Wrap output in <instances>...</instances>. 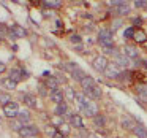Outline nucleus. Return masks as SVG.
Here are the masks:
<instances>
[{"mask_svg":"<svg viewBox=\"0 0 147 138\" xmlns=\"http://www.w3.org/2000/svg\"><path fill=\"white\" fill-rule=\"evenodd\" d=\"M98 43L101 48L105 46H114V37L111 29H101L98 32Z\"/></svg>","mask_w":147,"mask_h":138,"instance_id":"f257e3e1","label":"nucleus"},{"mask_svg":"<svg viewBox=\"0 0 147 138\" xmlns=\"http://www.w3.org/2000/svg\"><path fill=\"white\" fill-rule=\"evenodd\" d=\"M109 64H111V62L108 61V57H106L105 54H98V56H95V59L92 61V67H93V70H96L98 73H105Z\"/></svg>","mask_w":147,"mask_h":138,"instance_id":"f03ea898","label":"nucleus"},{"mask_svg":"<svg viewBox=\"0 0 147 138\" xmlns=\"http://www.w3.org/2000/svg\"><path fill=\"white\" fill-rule=\"evenodd\" d=\"M81 111L84 113L86 116H89V118H95L96 114H98V106H96V103L93 102V100H90V99H86V102H84V105L81 106Z\"/></svg>","mask_w":147,"mask_h":138,"instance_id":"7ed1b4c3","label":"nucleus"},{"mask_svg":"<svg viewBox=\"0 0 147 138\" xmlns=\"http://www.w3.org/2000/svg\"><path fill=\"white\" fill-rule=\"evenodd\" d=\"M3 114L7 116L8 119H16L18 114H19V103L11 102L8 105L3 106Z\"/></svg>","mask_w":147,"mask_h":138,"instance_id":"20e7f679","label":"nucleus"},{"mask_svg":"<svg viewBox=\"0 0 147 138\" xmlns=\"http://www.w3.org/2000/svg\"><path fill=\"white\" fill-rule=\"evenodd\" d=\"M19 135L21 138H30V137H38L40 135V128L36 127V125H33V124H29V125H24V128L19 132Z\"/></svg>","mask_w":147,"mask_h":138,"instance_id":"39448f33","label":"nucleus"},{"mask_svg":"<svg viewBox=\"0 0 147 138\" xmlns=\"http://www.w3.org/2000/svg\"><path fill=\"white\" fill-rule=\"evenodd\" d=\"M106 78L108 80H119V75H120V70H119V65H115L114 62H111V64L108 65V68H106L105 73Z\"/></svg>","mask_w":147,"mask_h":138,"instance_id":"423d86ee","label":"nucleus"},{"mask_svg":"<svg viewBox=\"0 0 147 138\" xmlns=\"http://www.w3.org/2000/svg\"><path fill=\"white\" fill-rule=\"evenodd\" d=\"M49 100L55 105H60V103L65 102V95H63V90L60 89H54V90H49Z\"/></svg>","mask_w":147,"mask_h":138,"instance_id":"0eeeda50","label":"nucleus"},{"mask_svg":"<svg viewBox=\"0 0 147 138\" xmlns=\"http://www.w3.org/2000/svg\"><path fill=\"white\" fill-rule=\"evenodd\" d=\"M10 35L13 37V38H26L27 30L24 29L22 26H19V24H14V26L10 27Z\"/></svg>","mask_w":147,"mask_h":138,"instance_id":"6e6552de","label":"nucleus"},{"mask_svg":"<svg viewBox=\"0 0 147 138\" xmlns=\"http://www.w3.org/2000/svg\"><path fill=\"white\" fill-rule=\"evenodd\" d=\"M68 119H70V125L74 128H79V130H84V121H82V116L79 114H71L68 113Z\"/></svg>","mask_w":147,"mask_h":138,"instance_id":"1a4fd4ad","label":"nucleus"},{"mask_svg":"<svg viewBox=\"0 0 147 138\" xmlns=\"http://www.w3.org/2000/svg\"><path fill=\"white\" fill-rule=\"evenodd\" d=\"M84 95L87 97V99H90V100H98V99H101V95H103V92H101V89H100L98 86H93V87H90V89H87V90H84Z\"/></svg>","mask_w":147,"mask_h":138,"instance_id":"9d476101","label":"nucleus"},{"mask_svg":"<svg viewBox=\"0 0 147 138\" xmlns=\"http://www.w3.org/2000/svg\"><path fill=\"white\" fill-rule=\"evenodd\" d=\"M130 11H131V7L127 3V2H123V3H120V5H117V7L114 8V13H115V16H127V14H130Z\"/></svg>","mask_w":147,"mask_h":138,"instance_id":"9b49d317","label":"nucleus"},{"mask_svg":"<svg viewBox=\"0 0 147 138\" xmlns=\"http://www.w3.org/2000/svg\"><path fill=\"white\" fill-rule=\"evenodd\" d=\"M114 64L119 65V67H128V65H130V59H128L123 52H119V54L114 56Z\"/></svg>","mask_w":147,"mask_h":138,"instance_id":"f8f14e48","label":"nucleus"},{"mask_svg":"<svg viewBox=\"0 0 147 138\" xmlns=\"http://www.w3.org/2000/svg\"><path fill=\"white\" fill-rule=\"evenodd\" d=\"M136 124H138V122L134 121L131 116H123V118H122V127H123L125 130H131V132H133V128L136 127Z\"/></svg>","mask_w":147,"mask_h":138,"instance_id":"ddd939ff","label":"nucleus"},{"mask_svg":"<svg viewBox=\"0 0 147 138\" xmlns=\"http://www.w3.org/2000/svg\"><path fill=\"white\" fill-rule=\"evenodd\" d=\"M76 90L71 86H63V95H65V102H74L76 100Z\"/></svg>","mask_w":147,"mask_h":138,"instance_id":"4468645a","label":"nucleus"},{"mask_svg":"<svg viewBox=\"0 0 147 138\" xmlns=\"http://www.w3.org/2000/svg\"><path fill=\"white\" fill-rule=\"evenodd\" d=\"M10 78L14 80L16 83H19V81H22V80H27V73H24L19 68H13V70L10 71Z\"/></svg>","mask_w":147,"mask_h":138,"instance_id":"2eb2a0df","label":"nucleus"},{"mask_svg":"<svg viewBox=\"0 0 147 138\" xmlns=\"http://www.w3.org/2000/svg\"><path fill=\"white\" fill-rule=\"evenodd\" d=\"M123 54L127 56L128 59H134V61H136L138 59V49L134 48V46H131V45H125L123 46Z\"/></svg>","mask_w":147,"mask_h":138,"instance_id":"dca6fc26","label":"nucleus"},{"mask_svg":"<svg viewBox=\"0 0 147 138\" xmlns=\"http://www.w3.org/2000/svg\"><path fill=\"white\" fill-rule=\"evenodd\" d=\"M133 133L136 135L138 138H147V127L144 124H141V122H138L136 127L133 128Z\"/></svg>","mask_w":147,"mask_h":138,"instance_id":"f3484780","label":"nucleus"},{"mask_svg":"<svg viewBox=\"0 0 147 138\" xmlns=\"http://www.w3.org/2000/svg\"><path fill=\"white\" fill-rule=\"evenodd\" d=\"M59 80H57V76H49V78H46V81H45V86H46V89L48 90H54V89H59Z\"/></svg>","mask_w":147,"mask_h":138,"instance_id":"a211bd4d","label":"nucleus"},{"mask_svg":"<svg viewBox=\"0 0 147 138\" xmlns=\"http://www.w3.org/2000/svg\"><path fill=\"white\" fill-rule=\"evenodd\" d=\"M54 113H55V116H57V118L63 119V116L68 114V103L63 102V103H60V105H55V111Z\"/></svg>","mask_w":147,"mask_h":138,"instance_id":"6ab92c4d","label":"nucleus"},{"mask_svg":"<svg viewBox=\"0 0 147 138\" xmlns=\"http://www.w3.org/2000/svg\"><path fill=\"white\" fill-rule=\"evenodd\" d=\"M79 86L82 87V90H87V89H90V87H93L95 86V80H93L90 75H87L84 80H81V83H79Z\"/></svg>","mask_w":147,"mask_h":138,"instance_id":"aec40b11","label":"nucleus"},{"mask_svg":"<svg viewBox=\"0 0 147 138\" xmlns=\"http://www.w3.org/2000/svg\"><path fill=\"white\" fill-rule=\"evenodd\" d=\"M2 86H3L5 90H14L18 87V83L8 76V78H3V80H2Z\"/></svg>","mask_w":147,"mask_h":138,"instance_id":"412c9836","label":"nucleus"},{"mask_svg":"<svg viewBox=\"0 0 147 138\" xmlns=\"http://www.w3.org/2000/svg\"><path fill=\"white\" fill-rule=\"evenodd\" d=\"M24 103H26L29 108H32V109H35L36 108V99H35V95H32V94H24Z\"/></svg>","mask_w":147,"mask_h":138,"instance_id":"4be33fe9","label":"nucleus"},{"mask_svg":"<svg viewBox=\"0 0 147 138\" xmlns=\"http://www.w3.org/2000/svg\"><path fill=\"white\" fill-rule=\"evenodd\" d=\"M133 40H134L136 43H146V41H147V33L144 32L142 29H136V32H134Z\"/></svg>","mask_w":147,"mask_h":138,"instance_id":"5701e85b","label":"nucleus"},{"mask_svg":"<svg viewBox=\"0 0 147 138\" xmlns=\"http://www.w3.org/2000/svg\"><path fill=\"white\" fill-rule=\"evenodd\" d=\"M18 119H19L21 122H22L24 125H29L30 124V113L29 111H26V109H24V111H19V114H18Z\"/></svg>","mask_w":147,"mask_h":138,"instance_id":"b1692460","label":"nucleus"},{"mask_svg":"<svg viewBox=\"0 0 147 138\" xmlns=\"http://www.w3.org/2000/svg\"><path fill=\"white\" fill-rule=\"evenodd\" d=\"M62 68H63L65 71H68L70 75H73L74 71H76L78 68H79V65H78L76 62H65V64H63V67H62Z\"/></svg>","mask_w":147,"mask_h":138,"instance_id":"393cba45","label":"nucleus"},{"mask_svg":"<svg viewBox=\"0 0 147 138\" xmlns=\"http://www.w3.org/2000/svg\"><path fill=\"white\" fill-rule=\"evenodd\" d=\"M10 127H11V130H14V132H18V133H19V132L24 128V124H22V122H21L18 118H16V119H11Z\"/></svg>","mask_w":147,"mask_h":138,"instance_id":"a878e982","label":"nucleus"},{"mask_svg":"<svg viewBox=\"0 0 147 138\" xmlns=\"http://www.w3.org/2000/svg\"><path fill=\"white\" fill-rule=\"evenodd\" d=\"M93 124H95L98 128H103V127H105V124H106V118L101 114V113H98V114L93 118Z\"/></svg>","mask_w":147,"mask_h":138,"instance_id":"bb28decb","label":"nucleus"},{"mask_svg":"<svg viewBox=\"0 0 147 138\" xmlns=\"http://www.w3.org/2000/svg\"><path fill=\"white\" fill-rule=\"evenodd\" d=\"M13 102V99H11V95L8 92H0V106L3 108L5 105H8V103Z\"/></svg>","mask_w":147,"mask_h":138,"instance_id":"cd10ccee","label":"nucleus"},{"mask_svg":"<svg viewBox=\"0 0 147 138\" xmlns=\"http://www.w3.org/2000/svg\"><path fill=\"white\" fill-rule=\"evenodd\" d=\"M45 5L46 8H51V10H55V8H60L62 7V2H59V0H45Z\"/></svg>","mask_w":147,"mask_h":138,"instance_id":"c85d7f7f","label":"nucleus"},{"mask_svg":"<svg viewBox=\"0 0 147 138\" xmlns=\"http://www.w3.org/2000/svg\"><path fill=\"white\" fill-rule=\"evenodd\" d=\"M8 35H10V27L5 22H0V40H5Z\"/></svg>","mask_w":147,"mask_h":138,"instance_id":"c756f323","label":"nucleus"},{"mask_svg":"<svg viewBox=\"0 0 147 138\" xmlns=\"http://www.w3.org/2000/svg\"><path fill=\"white\" fill-rule=\"evenodd\" d=\"M101 49H103V52H105V56H115V54H119L115 45L114 46H105V48H101Z\"/></svg>","mask_w":147,"mask_h":138,"instance_id":"7c9ffc66","label":"nucleus"},{"mask_svg":"<svg viewBox=\"0 0 147 138\" xmlns=\"http://www.w3.org/2000/svg\"><path fill=\"white\" fill-rule=\"evenodd\" d=\"M70 127H71L70 124H67V122H62V124L57 127V130L60 132L62 135H65V137H67V135H70Z\"/></svg>","mask_w":147,"mask_h":138,"instance_id":"2f4dec72","label":"nucleus"},{"mask_svg":"<svg viewBox=\"0 0 147 138\" xmlns=\"http://www.w3.org/2000/svg\"><path fill=\"white\" fill-rule=\"evenodd\" d=\"M134 32H136V29H134V27H128L127 30H125V38L127 40H133V37H134Z\"/></svg>","mask_w":147,"mask_h":138,"instance_id":"473e14b6","label":"nucleus"},{"mask_svg":"<svg viewBox=\"0 0 147 138\" xmlns=\"http://www.w3.org/2000/svg\"><path fill=\"white\" fill-rule=\"evenodd\" d=\"M131 78V73L130 71H120V75H119V81H127Z\"/></svg>","mask_w":147,"mask_h":138,"instance_id":"72a5a7b5","label":"nucleus"},{"mask_svg":"<svg viewBox=\"0 0 147 138\" xmlns=\"http://www.w3.org/2000/svg\"><path fill=\"white\" fill-rule=\"evenodd\" d=\"M120 26H122V19H115V21H112V32H115L117 29H120Z\"/></svg>","mask_w":147,"mask_h":138,"instance_id":"f704fd0d","label":"nucleus"},{"mask_svg":"<svg viewBox=\"0 0 147 138\" xmlns=\"http://www.w3.org/2000/svg\"><path fill=\"white\" fill-rule=\"evenodd\" d=\"M134 7H136V8H146L147 7V2H146V0H136V2H134Z\"/></svg>","mask_w":147,"mask_h":138,"instance_id":"c9c22d12","label":"nucleus"},{"mask_svg":"<svg viewBox=\"0 0 147 138\" xmlns=\"http://www.w3.org/2000/svg\"><path fill=\"white\" fill-rule=\"evenodd\" d=\"M70 41H71V43H78V45H79L82 40H81V35H71V37H70Z\"/></svg>","mask_w":147,"mask_h":138,"instance_id":"e433bc0d","label":"nucleus"},{"mask_svg":"<svg viewBox=\"0 0 147 138\" xmlns=\"http://www.w3.org/2000/svg\"><path fill=\"white\" fill-rule=\"evenodd\" d=\"M5 71H7V64H5V62H2V61H0V75H3Z\"/></svg>","mask_w":147,"mask_h":138,"instance_id":"4c0bfd02","label":"nucleus"},{"mask_svg":"<svg viewBox=\"0 0 147 138\" xmlns=\"http://www.w3.org/2000/svg\"><path fill=\"white\" fill-rule=\"evenodd\" d=\"M51 138H67V137H65V135H62L59 130H55L54 133H52V137H51Z\"/></svg>","mask_w":147,"mask_h":138,"instance_id":"58836bf2","label":"nucleus"},{"mask_svg":"<svg viewBox=\"0 0 147 138\" xmlns=\"http://www.w3.org/2000/svg\"><path fill=\"white\" fill-rule=\"evenodd\" d=\"M141 22H142V21H141L139 18H136V19H134V24H141Z\"/></svg>","mask_w":147,"mask_h":138,"instance_id":"ea45409f","label":"nucleus"},{"mask_svg":"<svg viewBox=\"0 0 147 138\" xmlns=\"http://www.w3.org/2000/svg\"><path fill=\"white\" fill-rule=\"evenodd\" d=\"M87 138H98V137H96V135H89Z\"/></svg>","mask_w":147,"mask_h":138,"instance_id":"a19ab883","label":"nucleus"},{"mask_svg":"<svg viewBox=\"0 0 147 138\" xmlns=\"http://www.w3.org/2000/svg\"><path fill=\"white\" fill-rule=\"evenodd\" d=\"M30 138H38V137H30Z\"/></svg>","mask_w":147,"mask_h":138,"instance_id":"79ce46f5","label":"nucleus"},{"mask_svg":"<svg viewBox=\"0 0 147 138\" xmlns=\"http://www.w3.org/2000/svg\"><path fill=\"white\" fill-rule=\"evenodd\" d=\"M0 43H2V40H0Z\"/></svg>","mask_w":147,"mask_h":138,"instance_id":"37998d69","label":"nucleus"}]
</instances>
